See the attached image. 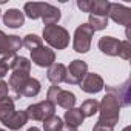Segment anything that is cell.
Here are the masks:
<instances>
[{"label": "cell", "mask_w": 131, "mask_h": 131, "mask_svg": "<svg viewBox=\"0 0 131 131\" xmlns=\"http://www.w3.org/2000/svg\"><path fill=\"white\" fill-rule=\"evenodd\" d=\"M0 122L9 129L17 131L28 122V116L25 111H16L14 100L11 97H5L0 100Z\"/></svg>", "instance_id": "6da1fadb"}, {"label": "cell", "mask_w": 131, "mask_h": 131, "mask_svg": "<svg viewBox=\"0 0 131 131\" xmlns=\"http://www.w3.org/2000/svg\"><path fill=\"white\" fill-rule=\"evenodd\" d=\"M120 105L117 99L111 94H106L102 102L99 103V120L100 123H108V125H116L120 116Z\"/></svg>", "instance_id": "7a4b0ae2"}, {"label": "cell", "mask_w": 131, "mask_h": 131, "mask_svg": "<svg viewBox=\"0 0 131 131\" xmlns=\"http://www.w3.org/2000/svg\"><path fill=\"white\" fill-rule=\"evenodd\" d=\"M43 39L56 49H65L70 45V32L59 25H46L43 28Z\"/></svg>", "instance_id": "3957f363"}, {"label": "cell", "mask_w": 131, "mask_h": 131, "mask_svg": "<svg viewBox=\"0 0 131 131\" xmlns=\"http://www.w3.org/2000/svg\"><path fill=\"white\" fill-rule=\"evenodd\" d=\"M13 74L9 77V88L13 90V93H16L19 90V86L29 77V70H31V62L26 59V57H16L14 63H13Z\"/></svg>", "instance_id": "277c9868"}, {"label": "cell", "mask_w": 131, "mask_h": 131, "mask_svg": "<svg viewBox=\"0 0 131 131\" xmlns=\"http://www.w3.org/2000/svg\"><path fill=\"white\" fill-rule=\"evenodd\" d=\"M48 100L65 110H71L76 105V96L71 91H65L59 85H52L48 90Z\"/></svg>", "instance_id": "5b68a950"}, {"label": "cell", "mask_w": 131, "mask_h": 131, "mask_svg": "<svg viewBox=\"0 0 131 131\" xmlns=\"http://www.w3.org/2000/svg\"><path fill=\"white\" fill-rule=\"evenodd\" d=\"M25 113H26V116H28V120L31 119V120H42V122H45L46 119H49V117L54 116V113H56V105L46 99V100H43V102L29 105V106L25 110Z\"/></svg>", "instance_id": "8992f818"}, {"label": "cell", "mask_w": 131, "mask_h": 131, "mask_svg": "<svg viewBox=\"0 0 131 131\" xmlns=\"http://www.w3.org/2000/svg\"><path fill=\"white\" fill-rule=\"evenodd\" d=\"M93 36H94V29L88 23L79 25L76 32H74V42H73L74 51H77V52H88V49L91 46Z\"/></svg>", "instance_id": "52a82bcc"}, {"label": "cell", "mask_w": 131, "mask_h": 131, "mask_svg": "<svg viewBox=\"0 0 131 131\" xmlns=\"http://www.w3.org/2000/svg\"><path fill=\"white\" fill-rule=\"evenodd\" d=\"M86 73H88V65L83 60H73L67 68V76H65L63 82L68 85H79L86 76Z\"/></svg>", "instance_id": "ba28073f"}, {"label": "cell", "mask_w": 131, "mask_h": 131, "mask_svg": "<svg viewBox=\"0 0 131 131\" xmlns=\"http://www.w3.org/2000/svg\"><path fill=\"white\" fill-rule=\"evenodd\" d=\"M77 6L90 13V16H100V17H108V9H110V2L106 0H79Z\"/></svg>", "instance_id": "9c48e42d"}, {"label": "cell", "mask_w": 131, "mask_h": 131, "mask_svg": "<svg viewBox=\"0 0 131 131\" xmlns=\"http://www.w3.org/2000/svg\"><path fill=\"white\" fill-rule=\"evenodd\" d=\"M31 60L37 65V67H42V68L48 67L49 68L56 60V54H54V51L51 48L42 45V46H37L36 49L31 51Z\"/></svg>", "instance_id": "30bf717a"}, {"label": "cell", "mask_w": 131, "mask_h": 131, "mask_svg": "<svg viewBox=\"0 0 131 131\" xmlns=\"http://www.w3.org/2000/svg\"><path fill=\"white\" fill-rule=\"evenodd\" d=\"M108 17H111L116 23L128 26L131 22V9L119 5V3H110V9H108Z\"/></svg>", "instance_id": "8fae6325"}, {"label": "cell", "mask_w": 131, "mask_h": 131, "mask_svg": "<svg viewBox=\"0 0 131 131\" xmlns=\"http://www.w3.org/2000/svg\"><path fill=\"white\" fill-rule=\"evenodd\" d=\"M79 85L88 94H96V93L102 91L103 86H105L103 85V79L99 74H96V73H86V76L83 77V80Z\"/></svg>", "instance_id": "7c38bea8"}, {"label": "cell", "mask_w": 131, "mask_h": 131, "mask_svg": "<svg viewBox=\"0 0 131 131\" xmlns=\"http://www.w3.org/2000/svg\"><path fill=\"white\" fill-rule=\"evenodd\" d=\"M22 48V40L19 36H6L3 31H0V54H11Z\"/></svg>", "instance_id": "4fadbf2b"}, {"label": "cell", "mask_w": 131, "mask_h": 131, "mask_svg": "<svg viewBox=\"0 0 131 131\" xmlns=\"http://www.w3.org/2000/svg\"><path fill=\"white\" fill-rule=\"evenodd\" d=\"M39 93H40V82L37 79L28 77L19 86V90L14 93V99H19V97H34Z\"/></svg>", "instance_id": "5bb4252c"}, {"label": "cell", "mask_w": 131, "mask_h": 131, "mask_svg": "<svg viewBox=\"0 0 131 131\" xmlns=\"http://www.w3.org/2000/svg\"><path fill=\"white\" fill-rule=\"evenodd\" d=\"M106 88V93L114 96L119 102L120 106H128L129 105V80H126L120 86H103Z\"/></svg>", "instance_id": "9a60e30c"}, {"label": "cell", "mask_w": 131, "mask_h": 131, "mask_svg": "<svg viewBox=\"0 0 131 131\" xmlns=\"http://www.w3.org/2000/svg\"><path fill=\"white\" fill-rule=\"evenodd\" d=\"M119 46H120V40L111 36H103L99 40V49L106 56H117Z\"/></svg>", "instance_id": "2e32d148"}, {"label": "cell", "mask_w": 131, "mask_h": 131, "mask_svg": "<svg viewBox=\"0 0 131 131\" xmlns=\"http://www.w3.org/2000/svg\"><path fill=\"white\" fill-rule=\"evenodd\" d=\"M48 6H49V3L28 2V3H25V8H23V9H25V14H26L29 19L36 20V19H42V17H43V14L46 13Z\"/></svg>", "instance_id": "e0dca14e"}, {"label": "cell", "mask_w": 131, "mask_h": 131, "mask_svg": "<svg viewBox=\"0 0 131 131\" xmlns=\"http://www.w3.org/2000/svg\"><path fill=\"white\" fill-rule=\"evenodd\" d=\"M3 23L9 28H20L25 23V16L19 9H8L3 14Z\"/></svg>", "instance_id": "ac0fdd59"}, {"label": "cell", "mask_w": 131, "mask_h": 131, "mask_svg": "<svg viewBox=\"0 0 131 131\" xmlns=\"http://www.w3.org/2000/svg\"><path fill=\"white\" fill-rule=\"evenodd\" d=\"M46 76H48L49 82H52L54 85H59L60 82L65 80V76H67V67L62 65V63H52L48 68Z\"/></svg>", "instance_id": "d6986e66"}, {"label": "cell", "mask_w": 131, "mask_h": 131, "mask_svg": "<svg viewBox=\"0 0 131 131\" xmlns=\"http://www.w3.org/2000/svg\"><path fill=\"white\" fill-rule=\"evenodd\" d=\"M83 114L79 108H71V110H67L65 113V122H67L68 126H73V128H77L79 125L83 123Z\"/></svg>", "instance_id": "ffe728a7"}, {"label": "cell", "mask_w": 131, "mask_h": 131, "mask_svg": "<svg viewBox=\"0 0 131 131\" xmlns=\"http://www.w3.org/2000/svg\"><path fill=\"white\" fill-rule=\"evenodd\" d=\"M79 110L82 111L83 117H91V116H94V114L99 111V102H97L96 99H88V100H85V102L80 105Z\"/></svg>", "instance_id": "44dd1931"}, {"label": "cell", "mask_w": 131, "mask_h": 131, "mask_svg": "<svg viewBox=\"0 0 131 131\" xmlns=\"http://www.w3.org/2000/svg\"><path fill=\"white\" fill-rule=\"evenodd\" d=\"M16 57H17V56H16L14 52H11V54H6V56H3L2 59H0V79L5 77V76L8 74V70H11V67H13Z\"/></svg>", "instance_id": "7402d4cb"}, {"label": "cell", "mask_w": 131, "mask_h": 131, "mask_svg": "<svg viewBox=\"0 0 131 131\" xmlns=\"http://www.w3.org/2000/svg\"><path fill=\"white\" fill-rule=\"evenodd\" d=\"M88 25L96 31H100V29H105L108 26V17H100V16H90L88 19Z\"/></svg>", "instance_id": "603a6c76"}, {"label": "cell", "mask_w": 131, "mask_h": 131, "mask_svg": "<svg viewBox=\"0 0 131 131\" xmlns=\"http://www.w3.org/2000/svg\"><path fill=\"white\" fill-rule=\"evenodd\" d=\"M63 126V122L59 116H52L43 122V129L45 131H60Z\"/></svg>", "instance_id": "cb8c5ba5"}, {"label": "cell", "mask_w": 131, "mask_h": 131, "mask_svg": "<svg viewBox=\"0 0 131 131\" xmlns=\"http://www.w3.org/2000/svg\"><path fill=\"white\" fill-rule=\"evenodd\" d=\"M43 43H42V39L39 37V36H36V34H28L23 40H22V46H25L26 49H29V51H32V49H36L37 46H42Z\"/></svg>", "instance_id": "d4e9b609"}, {"label": "cell", "mask_w": 131, "mask_h": 131, "mask_svg": "<svg viewBox=\"0 0 131 131\" xmlns=\"http://www.w3.org/2000/svg\"><path fill=\"white\" fill-rule=\"evenodd\" d=\"M117 56H120L123 60L131 59V45H129V42H128V40L120 42V46H119V54H117Z\"/></svg>", "instance_id": "484cf974"}, {"label": "cell", "mask_w": 131, "mask_h": 131, "mask_svg": "<svg viewBox=\"0 0 131 131\" xmlns=\"http://www.w3.org/2000/svg\"><path fill=\"white\" fill-rule=\"evenodd\" d=\"M93 131H114V126L113 125H108V123H100L97 122L93 128Z\"/></svg>", "instance_id": "4316f807"}, {"label": "cell", "mask_w": 131, "mask_h": 131, "mask_svg": "<svg viewBox=\"0 0 131 131\" xmlns=\"http://www.w3.org/2000/svg\"><path fill=\"white\" fill-rule=\"evenodd\" d=\"M8 91H9V86L6 82H3L2 79H0V100L8 97Z\"/></svg>", "instance_id": "83f0119b"}, {"label": "cell", "mask_w": 131, "mask_h": 131, "mask_svg": "<svg viewBox=\"0 0 131 131\" xmlns=\"http://www.w3.org/2000/svg\"><path fill=\"white\" fill-rule=\"evenodd\" d=\"M60 131H77V128H73V126H68V125H63Z\"/></svg>", "instance_id": "f1b7e54d"}, {"label": "cell", "mask_w": 131, "mask_h": 131, "mask_svg": "<svg viewBox=\"0 0 131 131\" xmlns=\"http://www.w3.org/2000/svg\"><path fill=\"white\" fill-rule=\"evenodd\" d=\"M28 131H40V129H39V128H36V126H32V128H29Z\"/></svg>", "instance_id": "f546056e"}, {"label": "cell", "mask_w": 131, "mask_h": 131, "mask_svg": "<svg viewBox=\"0 0 131 131\" xmlns=\"http://www.w3.org/2000/svg\"><path fill=\"white\" fill-rule=\"evenodd\" d=\"M0 131H6V129H2V128H0Z\"/></svg>", "instance_id": "4dcf8cb0"}]
</instances>
